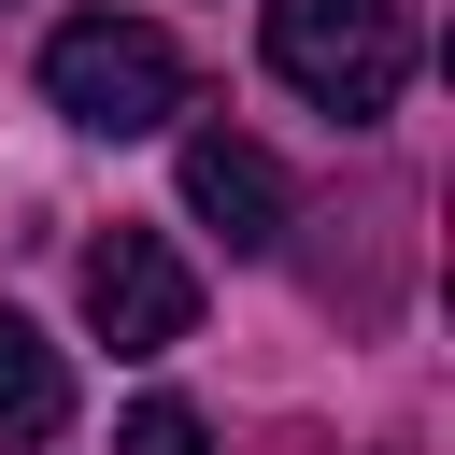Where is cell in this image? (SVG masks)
Returning a JSON list of instances; mask_svg holds the SVG:
<instances>
[{"label": "cell", "instance_id": "cell-1", "mask_svg": "<svg viewBox=\"0 0 455 455\" xmlns=\"http://www.w3.org/2000/svg\"><path fill=\"white\" fill-rule=\"evenodd\" d=\"M43 100H57L71 128H100V142H142V128H171V114L199 100V71H185V43H171L156 14H71V28L43 43Z\"/></svg>", "mask_w": 455, "mask_h": 455}, {"label": "cell", "instance_id": "cell-2", "mask_svg": "<svg viewBox=\"0 0 455 455\" xmlns=\"http://www.w3.org/2000/svg\"><path fill=\"white\" fill-rule=\"evenodd\" d=\"M270 71H284L313 114L370 128V114H398V85H412V28H398L384 0H270Z\"/></svg>", "mask_w": 455, "mask_h": 455}, {"label": "cell", "instance_id": "cell-3", "mask_svg": "<svg viewBox=\"0 0 455 455\" xmlns=\"http://www.w3.org/2000/svg\"><path fill=\"white\" fill-rule=\"evenodd\" d=\"M85 327H100L114 355H171V341L199 327V270H185L156 228H114V242H85Z\"/></svg>", "mask_w": 455, "mask_h": 455}, {"label": "cell", "instance_id": "cell-4", "mask_svg": "<svg viewBox=\"0 0 455 455\" xmlns=\"http://www.w3.org/2000/svg\"><path fill=\"white\" fill-rule=\"evenodd\" d=\"M284 156L270 142H242V128H185V213L199 228H228V256H270L284 242Z\"/></svg>", "mask_w": 455, "mask_h": 455}, {"label": "cell", "instance_id": "cell-5", "mask_svg": "<svg viewBox=\"0 0 455 455\" xmlns=\"http://www.w3.org/2000/svg\"><path fill=\"white\" fill-rule=\"evenodd\" d=\"M71 427V370L28 313H0V441H57Z\"/></svg>", "mask_w": 455, "mask_h": 455}, {"label": "cell", "instance_id": "cell-6", "mask_svg": "<svg viewBox=\"0 0 455 455\" xmlns=\"http://www.w3.org/2000/svg\"><path fill=\"white\" fill-rule=\"evenodd\" d=\"M114 455H213V427H199L185 398H142V412L114 427Z\"/></svg>", "mask_w": 455, "mask_h": 455}]
</instances>
